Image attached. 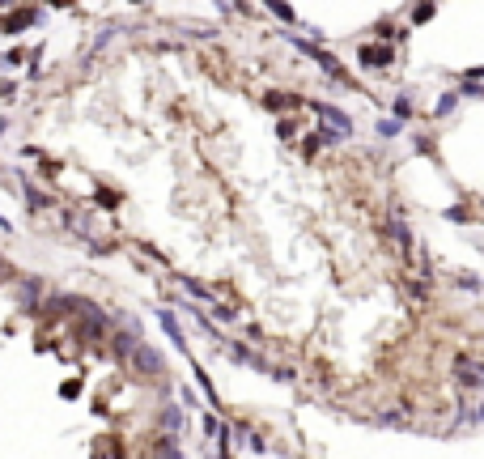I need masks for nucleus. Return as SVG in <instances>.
Instances as JSON below:
<instances>
[{
	"label": "nucleus",
	"instance_id": "nucleus-3",
	"mask_svg": "<svg viewBox=\"0 0 484 459\" xmlns=\"http://www.w3.org/2000/svg\"><path fill=\"white\" fill-rule=\"evenodd\" d=\"M459 379H463V383H467V387H480V366H476V362H467V358H463V362H459Z\"/></svg>",
	"mask_w": 484,
	"mask_h": 459
},
{
	"label": "nucleus",
	"instance_id": "nucleus-9",
	"mask_svg": "<svg viewBox=\"0 0 484 459\" xmlns=\"http://www.w3.org/2000/svg\"><path fill=\"white\" fill-rule=\"evenodd\" d=\"M378 132H383V137H395V132H400V124H395V120H387V124H378Z\"/></svg>",
	"mask_w": 484,
	"mask_h": 459
},
{
	"label": "nucleus",
	"instance_id": "nucleus-4",
	"mask_svg": "<svg viewBox=\"0 0 484 459\" xmlns=\"http://www.w3.org/2000/svg\"><path fill=\"white\" fill-rule=\"evenodd\" d=\"M30 22H34V9H22V13H13V18L5 22V34H9V30H22V26H30Z\"/></svg>",
	"mask_w": 484,
	"mask_h": 459
},
{
	"label": "nucleus",
	"instance_id": "nucleus-8",
	"mask_svg": "<svg viewBox=\"0 0 484 459\" xmlns=\"http://www.w3.org/2000/svg\"><path fill=\"white\" fill-rule=\"evenodd\" d=\"M268 9H272V13H281V18H285V22H289V18H293V13H289V9H285V5H281V0H268Z\"/></svg>",
	"mask_w": 484,
	"mask_h": 459
},
{
	"label": "nucleus",
	"instance_id": "nucleus-7",
	"mask_svg": "<svg viewBox=\"0 0 484 459\" xmlns=\"http://www.w3.org/2000/svg\"><path fill=\"white\" fill-rule=\"evenodd\" d=\"M132 344H136L132 336H115V353H119V358H128V349H132Z\"/></svg>",
	"mask_w": 484,
	"mask_h": 459
},
{
	"label": "nucleus",
	"instance_id": "nucleus-2",
	"mask_svg": "<svg viewBox=\"0 0 484 459\" xmlns=\"http://www.w3.org/2000/svg\"><path fill=\"white\" fill-rule=\"evenodd\" d=\"M361 64H366V68H387L391 51L387 47H361Z\"/></svg>",
	"mask_w": 484,
	"mask_h": 459
},
{
	"label": "nucleus",
	"instance_id": "nucleus-10",
	"mask_svg": "<svg viewBox=\"0 0 484 459\" xmlns=\"http://www.w3.org/2000/svg\"><path fill=\"white\" fill-rule=\"evenodd\" d=\"M5 5H13V0H0V9H5Z\"/></svg>",
	"mask_w": 484,
	"mask_h": 459
},
{
	"label": "nucleus",
	"instance_id": "nucleus-5",
	"mask_svg": "<svg viewBox=\"0 0 484 459\" xmlns=\"http://www.w3.org/2000/svg\"><path fill=\"white\" fill-rule=\"evenodd\" d=\"M162 327L170 332V340H174L179 349H183V332H179V323H174V315H170V310H162Z\"/></svg>",
	"mask_w": 484,
	"mask_h": 459
},
{
	"label": "nucleus",
	"instance_id": "nucleus-1",
	"mask_svg": "<svg viewBox=\"0 0 484 459\" xmlns=\"http://www.w3.org/2000/svg\"><path fill=\"white\" fill-rule=\"evenodd\" d=\"M128 358L145 370V375H162V358L153 353V349H145V344H132V349H128Z\"/></svg>",
	"mask_w": 484,
	"mask_h": 459
},
{
	"label": "nucleus",
	"instance_id": "nucleus-6",
	"mask_svg": "<svg viewBox=\"0 0 484 459\" xmlns=\"http://www.w3.org/2000/svg\"><path fill=\"white\" fill-rule=\"evenodd\" d=\"M162 421H166V429H183V413H179V408H166Z\"/></svg>",
	"mask_w": 484,
	"mask_h": 459
}]
</instances>
